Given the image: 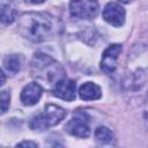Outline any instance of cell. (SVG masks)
<instances>
[{"instance_id":"13","label":"cell","mask_w":148,"mask_h":148,"mask_svg":"<svg viewBox=\"0 0 148 148\" xmlns=\"http://www.w3.org/2000/svg\"><path fill=\"white\" fill-rule=\"evenodd\" d=\"M96 141L101 145H109L113 141V133L105 126H99L95 131Z\"/></svg>"},{"instance_id":"14","label":"cell","mask_w":148,"mask_h":148,"mask_svg":"<svg viewBox=\"0 0 148 148\" xmlns=\"http://www.w3.org/2000/svg\"><path fill=\"white\" fill-rule=\"evenodd\" d=\"M10 102V94L7 90L0 91V114L5 113L9 108Z\"/></svg>"},{"instance_id":"8","label":"cell","mask_w":148,"mask_h":148,"mask_svg":"<svg viewBox=\"0 0 148 148\" xmlns=\"http://www.w3.org/2000/svg\"><path fill=\"white\" fill-rule=\"evenodd\" d=\"M52 94L64 101L72 102L75 99V82L65 77L52 88Z\"/></svg>"},{"instance_id":"6","label":"cell","mask_w":148,"mask_h":148,"mask_svg":"<svg viewBox=\"0 0 148 148\" xmlns=\"http://www.w3.org/2000/svg\"><path fill=\"white\" fill-rule=\"evenodd\" d=\"M120 52H121V45L119 44H111L104 50L102 54V60H101V68L104 73L110 74L116 69L117 59Z\"/></svg>"},{"instance_id":"9","label":"cell","mask_w":148,"mask_h":148,"mask_svg":"<svg viewBox=\"0 0 148 148\" xmlns=\"http://www.w3.org/2000/svg\"><path fill=\"white\" fill-rule=\"evenodd\" d=\"M43 94V88L39 83L31 82L28 83L21 91V102L24 105H34L36 104Z\"/></svg>"},{"instance_id":"10","label":"cell","mask_w":148,"mask_h":148,"mask_svg":"<svg viewBox=\"0 0 148 148\" xmlns=\"http://www.w3.org/2000/svg\"><path fill=\"white\" fill-rule=\"evenodd\" d=\"M101 88L92 83V82H86L79 88V96L83 101H94L98 99L101 97Z\"/></svg>"},{"instance_id":"2","label":"cell","mask_w":148,"mask_h":148,"mask_svg":"<svg viewBox=\"0 0 148 148\" xmlns=\"http://www.w3.org/2000/svg\"><path fill=\"white\" fill-rule=\"evenodd\" d=\"M31 74L46 88H53L59 81L66 77L65 69L52 57L36 53L31 60Z\"/></svg>"},{"instance_id":"5","label":"cell","mask_w":148,"mask_h":148,"mask_svg":"<svg viewBox=\"0 0 148 148\" xmlns=\"http://www.w3.org/2000/svg\"><path fill=\"white\" fill-rule=\"evenodd\" d=\"M88 123V117L84 112H76L73 116V118L65 125V130L71 135L77 138H87L90 134Z\"/></svg>"},{"instance_id":"1","label":"cell","mask_w":148,"mask_h":148,"mask_svg":"<svg viewBox=\"0 0 148 148\" xmlns=\"http://www.w3.org/2000/svg\"><path fill=\"white\" fill-rule=\"evenodd\" d=\"M59 29V21L49 13H24L18 18L20 34L35 43L52 38L58 34Z\"/></svg>"},{"instance_id":"7","label":"cell","mask_w":148,"mask_h":148,"mask_svg":"<svg viewBox=\"0 0 148 148\" xmlns=\"http://www.w3.org/2000/svg\"><path fill=\"white\" fill-rule=\"evenodd\" d=\"M103 18L113 27H120L125 22V9L116 2H109L103 9Z\"/></svg>"},{"instance_id":"4","label":"cell","mask_w":148,"mask_h":148,"mask_svg":"<svg viewBox=\"0 0 148 148\" xmlns=\"http://www.w3.org/2000/svg\"><path fill=\"white\" fill-rule=\"evenodd\" d=\"M69 12L76 18L91 20L98 14V2L97 0H72Z\"/></svg>"},{"instance_id":"18","label":"cell","mask_w":148,"mask_h":148,"mask_svg":"<svg viewBox=\"0 0 148 148\" xmlns=\"http://www.w3.org/2000/svg\"><path fill=\"white\" fill-rule=\"evenodd\" d=\"M120 2H123V3H128V2H131L132 0H119Z\"/></svg>"},{"instance_id":"11","label":"cell","mask_w":148,"mask_h":148,"mask_svg":"<svg viewBox=\"0 0 148 148\" xmlns=\"http://www.w3.org/2000/svg\"><path fill=\"white\" fill-rule=\"evenodd\" d=\"M17 17V10L7 3L0 5V22L3 24L13 23Z\"/></svg>"},{"instance_id":"15","label":"cell","mask_w":148,"mask_h":148,"mask_svg":"<svg viewBox=\"0 0 148 148\" xmlns=\"http://www.w3.org/2000/svg\"><path fill=\"white\" fill-rule=\"evenodd\" d=\"M38 145L36 142H31V141H22L20 143H17V147H37Z\"/></svg>"},{"instance_id":"17","label":"cell","mask_w":148,"mask_h":148,"mask_svg":"<svg viewBox=\"0 0 148 148\" xmlns=\"http://www.w3.org/2000/svg\"><path fill=\"white\" fill-rule=\"evenodd\" d=\"M27 2H30V3H42L44 2L45 0H25Z\"/></svg>"},{"instance_id":"12","label":"cell","mask_w":148,"mask_h":148,"mask_svg":"<svg viewBox=\"0 0 148 148\" xmlns=\"http://www.w3.org/2000/svg\"><path fill=\"white\" fill-rule=\"evenodd\" d=\"M22 59L18 54H9L3 59V66L7 69V72L12 74H16L21 69Z\"/></svg>"},{"instance_id":"16","label":"cell","mask_w":148,"mask_h":148,"mask_svg":"<svg viewBox=\"0 0 148 148\" xmlns=\"http://www.w3.org/2000/svg\"><path fill=\"white\" fill-rule=\"evenodd\" d=\"M6 82V76H5V74H3V72L0 69V87L3 84Z\"/></svg>"},{"instance_id":"3","label":"cell","mask_w":148,"mask_h":148,"mask_svg":"<svg viewBox=\"0 0 148 148\" xmlns=\"http://www.w3.org/2000/svg\"><path fill=\"white\" fill-rule=\"evenodd\" d=\"M65 116L66 111L62 108L56 104H47L43 112H40L30 120L29 126L34 131H45L59 124L65 118Z\"/></svg>"}]
</instances>
